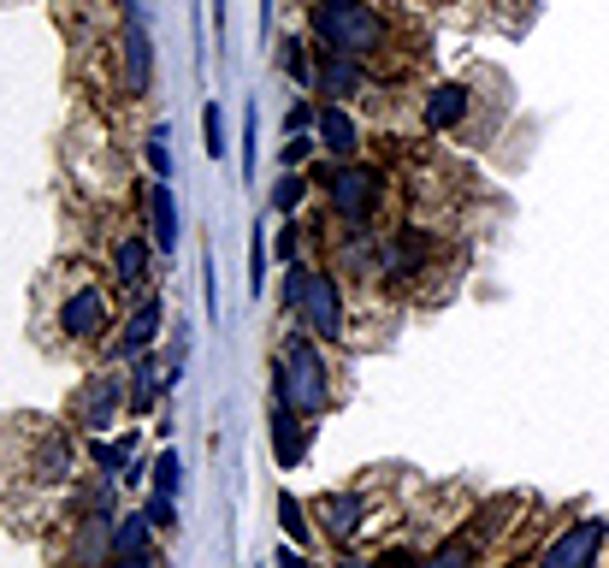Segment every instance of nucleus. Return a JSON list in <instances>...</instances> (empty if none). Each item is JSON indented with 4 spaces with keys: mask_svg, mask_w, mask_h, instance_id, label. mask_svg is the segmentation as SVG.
Masks as SVG:
<instances>
[{
    "mask_svg": "<svg viewBox=\"0 0 609 568\" xmlns=\"http://www.w3.org/2000/svg\"><path fill=\"white\" fill-rule=\"evenodd\" d=\"M308 154H314V143H308V136H290V143H285V154H278V161H285V172H296V166L308 161Z\"/></svg>",
    "mask_w": 609,
    "mask_h": 568,
    "instance_id": "7c9ffc66",
    "label": "nucleus"
},
{
    "mask_svg": "<svg viewBox=\"0 0 609 568\" xmlns=\"http://www.w3.org/2000/svg\"><path fill=\"white\" fill-rule=\"evenodd\" d=\"M314 136H320V148H332V154H338V161H350V154L361 148V131H355V118L343 113V107H320Z\"/></svg>",
    "mask_w": 609,
    "mask_h": 568,
    "instance_id": "9d476101",
    "label": "nucleus"
},
{
    "mask_svg": "<svg viewBox=\"0 0 609 568\" xmlns=\"http://www.w3.org/2000/svg\"><path fill=\"white\" fill-rule=\"evenodd\" d=\"M314 118H320V113H314V107H308V101H296V107L285 113V131H290V136H302L308 125H314Z\"/></svg>",
    "mask_w": 609,
    "mask_h": 568,
    "instance_id": "c756f323",
    "label": "nucleus"
},
{
    "mask_svg": "<svg viewBox=\"0 0 609 568\" xmlns=\"http://www.w3.org/2000/svg\"><path fill=\"white\" fill-rule=\"evenodd\" d=\"M609 539V521H574L562 539H556L545 557H538V568H591L598 562V545Z\"/></svg>",
    "mask_w": 609,
    "mask_h": 568,
    "instance_id": "39448f33",
    "label": "nucleus"
},
{
    "mask_svg": "<svg viewBox=\"0 0 609 568\" xmlns=\"http://www.w3.org/2000/svg\"><path fill=\"white\" fill-rule=\"evenodd\" d=\"M314 37L332 48V54H350V60H368V54H385V19L373 7H314Z\"/></svg>",
    "mask_w": 609,
    "mask_h": 568,
    "instance_id": "f03ea898",
    "label": "nucleus"
},
{
    "mask_svg": "<svg viewBox=\"0 0 609 568\" xmlns=\"http://www.w3.org/2000/svg\"><path fill=\"white\" fill-rule=\"evenodd\" d=\"M214 7H219V0H214Z\"/></svg>",
    "mask_w": 609,
    "mask_h": 568,
    "instance_id": "58836bf2",
    "label": "nucleus"
},
{
    "mask_svg": "<svg viewBox=\"0 0 609 568\" xmlns=\"http://www.w3.org/2000/svg\"><path fill=\"white\" fill-rule=\"evenodd\" d=\"M101 326H107V290H101V285H78L72 297L60 302V332L72 343H90Z\"/></svg>",
    "mask_w": 609,
    "mask_h": 568,
    "instance_id": "20e7f679",
    "label": "nucleus"
},
{
    "mask_svg": "<svg viewBox=\"0 0 609 568\" xmlns=\"http://www.w3.org/2000/svg\"><path fill=\"white\" fill-rule=\"evenodd\" d=\"M314 83H320V95H355V90H361V65H355L350 54H332V48H326Z\"/></svg>",
    "mask_w": 609,
    "mask_h": 568,
    "instance_id": "f8f14e48",
    "label": "nucleus"
},
{
    "mask_svg": "<svg viewBox=\"0 0 609 568\" xmlns=\"http://www.w3.org/2000/svg\"><path fill=\"white\" fill-rule=\"evenodd\" d=\"M285 72H290L296 83H314V65H308V48L296 42V37L285 42Z\"/></svg>",
    "mask_w": 609,
    "mask_h": 568,
    "instance_id": "a878e982",
    "label": "nucleus"
},
{
    "mask_svg": "<svg viewBox=\"0 0 609 568\" xmlns=\"http://www.w3.org/2000/svg\"><path fill=\"white\" fill-rule=\"evenodd\" d=\"M314 7H350V0H314Z\"/></svg>",
    "mask_w": 609,
    "mask_h": 568,
    "instance_id": "e433bc0d",
    "label": "nucleus"
},
{
    "mask_svg": "<svg viewBox=\"0 0 609 568\" xmlns=\"http://www.w3.org/2000/svg\"><path fill=\"white\" fill-rule=\"evenodd\" d=\"M320 515H326L320 527H326V533H332V539L343 545V539H355V533H361V515H368V504H361L355 492H350V497H338V492H332V497L320 504Z\"/></svg>",
    "mask_w": 609,
    "mask_h": 568,
    "instance_id": "9b49d317",
    "label": "nucleus"
},
{
    "mask_svg": "<svg viewBox=\"0 0 609 568\" xmlns=\"http://www.w3.org/2000/svg\"><path fill=\"white\" fill-rule=\"evenodd\" d=\"M302 320L314 338H343V285L326 279V272H314V285H308V302H302Z\"/></svg>",
    "mask_w": 609,
    "mask_h": 568,
    "instance_id": "423d86ee",
    "label": "nucleus"
},
{
    "mask_svg": "<svg viewBox=\"0 0 609 568\" xmlns=\"http://www.w3.org/2000/svg\"><path fill=\"white\" fill-rule=\"evenodd\" d=\"M343 568H409L403 550H385V557H373V562H343Z\"/></svg>",
    "mask_w": 609,
    "mask_h": 568,
    "instance_id": "f704fd0d",
    "label": "nucleus"
},
{
    "mask_svg": "<svg viewBox=\"0 0 609 568\" xmlns=\"http://www.w3.org/2000/svg\"><path fill=\"white\" fill-rule=\"evenodd\" d=\"M143 272H148V244L143 237H125V244H118V285L143 290Z\"/></svg>",
    "mask_w": 609,
    "mask_h": 568,
    "instance_id": "6ab92c4d",
    "label": "nucleus"
},
{
    "mask_svg": "<svg viewBox=\"0 0 609 568\" xmlns=\"http://www.w3.org/2000/svg\"><path fill=\"white\" fill-rule=\"evenodd\" d=\"M467 562H474V545H467V539H456V545L432 550V557H426L421 568H467Z\"/></svg>",
    "mask_w": 609,
    "mask_h": 568,
    "instance_id": "b1692460",
    "label": "nucleus"
},
{
    "mask_svg": "<svg viewBox=\"0 0 609 568\" xmlns=\"http://www.w3.org/2000/svg\"><path fill=\"white\" fill-rule=\"evenodd\" d=\"M148 166H154V178H166V172H172V154H166V131H154V136H148Z\"/></svg>",
    "mask_w": 609,
    "mask_h": 568,
    "instance_id": "cd10ccee",
    "label": "nucleus"
},
{
    "mask_svg": "<svg viewBox=\"0 0 609 568\" xmlns=\"http://www.w3.org/2000/svg\"><path fill=\"white\" fill-rule=\"evenodd\" d=\"M278 403L290 415H320L332 403V385H326V361L308 338H290L285 343V361H278Z\"/></svg>",
    "mask_w": 609,
    "mask_h": 568,
    "instance_id": "f257e3e1",
    "label": "nucleus"
},
{
    "mask_svg": "<svg viewBox=\"0 0 609 568\" xmlns=\"http://www.w3.org/2000/svg\"><path fill=\"white\" fill-rule=\"evenodd\" d=\"M302 196H308V178H302V172H285V178H278V189H272V208L290 219L296 208H302Z\"/></svg>",
    "mask_w": 609,
    "mask_h": 568,
    "instance_id": "412c9836",
    "label": "nucleus"
},
{
    "mask_svg": "<svg viewBox=\"0 0 609 568\" xmlns=\"http://www.w3.org/2000/svg\"><path fill=\"white\" fill-rule=\"evenodd\" d=\"M148 226H154V249H161V255L178 249V208H172L166 178H154V184H148Z\"/></svg>",
    "mask_w": 609,
    "mask_h": 568,
    "instance_id": "1a4fd4ad",
    "label": "nucleus"
},
{
    "mask_svg": "<svg viewBox=\"0 0 609 568\" xmlns=\"http://www.w3.org/2000/svg\"><path fill=\"white\" fill-rule=\"evenodd\" d=\"M320 189L332 196V208L350 219V226H361V219L379 208V196H385V178H379L373 166H350V161H343V166H332L320 178Z\"/></svg>",
    "mask_w": 609,
    "mask_h": 568,
    "instance_id": "7ed1b4c3",
    "label": "nucleus"
},
{
    "mask_svg": "<svg viewBox=\"0 0 609 568\" xmlns=\"http://www.w3.org/2000/svg\"><path fill=\"white\" fill-rule=\"evenodd\" d=\"M462 113H467V90H462V83H438L432 101H426V125L450 131V125H462Z\"/></svg>",
    "mask_w": 609,
    "mask_h": 568,
    "instance_id": "ddd939ff",
    "label": "nucleus"
},
{
    "mask_svg": "<svg viewBox=\"0 0 609 568\" xmlns=\"http://www.w3.org/2000/svg\"><path fill=\"white\" fill-rule=\"evenodd\" d=\"M154 332H161V302H143L131 314V326L118 332V355H143L148 343H154Z\"/></svg>",
    "mask_w": 609,
    "mask_h": 568,
    "instance_id": "dca6fc26",
    "label": "nucleus"
},
{
    "mask_svg": "<svg viewBox=\"0 0 609 568\" xmlns=\"http://www.w3.org/2000/svg\"><path fill=\"white\" fill-rule=\"evenodd\" d=\"M296 249H302V231H296V214H290L285 231H278V255H285V261H296Z\"/></svg>",
    "mask_w": 609,
    "mask_h": 568,
    "instance_id": "2f4dec72",
    "label": "nucleus"
},
{
    "mask_svg": "<svg viewBox=\"0 0 609 568\" xmlns=\"http://www.w3.org/2000/svg\"><path fill=\"white\" fill-rule=\"evenodd\" d=\"M148 72H154V48H148V30H143V7L125 0V90L143 95Z\"/></svg>",
    "mask_w": 609,
    "mask_h": 568,
    "instance_id": "0eeeda50",
    "label": "nucleus"
},
{
    "mask_svg": "<svg viewBox=\"0 0 609 568\" xmlns=\"http://www.w3.org/2000/svg\"><path fill=\"white\" fill-rule=\"evenodd\" d=\"M207 154H225V125H219V107H207Z\"/></svg>",
    "mask_w": 609,
    "mask_h": 568,
    "instance_id": "72a5a7b5",
    "label": "nucleus"
},
{
    "mask_svg": "<svg viewBox=\"0 0 609 568\" xmlns=\"http://www.w3.org/2000/svg\"><path fill=\"white\" fill-rule=\"evenodd\" d=\"M113 409H118V379H113V373H95L90 385L78 391V409H72V421L83 426V433H107Z\"/></svg>",
    "mask_w": 609,
    "mask_h": 568,
    "instance_id": "6e6552de",
    "label": "nucleus"
},
{
    "mask_svg": "<svg viewBox=\"0 0 609 568\" xmlns=\"http://www.w3.org/2000/svg\"><path fill=\"white\" fill-rule=\"evenodd\" d=\"M125 451H131V438H125V444H107V438H101V444H95V462H101V474H113L118 462H125Z\"/></svg>",
    "mask_w": 609,
    "mask_h": 568,
    "instance_id": "c85d7f7f",
    "label": "nucleus"
},
{
    "mask_svg": "<svg viewBox=\"0 0 609 568\" xmlns=\"http://www.w3.org/2000/svg\"><path fill=\"white\" fill-rule=\"evenodd\" d=\"M143 515H148V521H154V527H172V497H161V492H154Z\"/></svg>",
    "mask_w": 609,
    "mask_h": 568,
    "instance_id": "473e14b6",
    "label": "nucleus"
},
{
    "mask_svg": "<svg viewBox=\"0 0 609 568\" xmlns=\"http://www.w3.org/2000/svg\"><path fill=\"white\" fill-rule=\"evenodd\" d=\"M343 267H350V272H368V267H373V237H368V231L350 237V255H343Z\"/></svg>",
    "mask_w": 609,
    "mask_h": 568,
    "instance_id": "bb28decb",
    "label": "nucleus"
},
{
    "mask_svg": "<svg viewBox=\"0 0 609 568\" xmlns=\"http://www.w3.org/2000/svg\"><path fill=\"white\" fill-rule=\"evenodd\" d=\"M260 12H272V0H260Z\"/></svg>",
    "mask_w": 609,
    "mask_h": 568,
    "instance_id": "4c0bfd02",
    "label": "nucleus"
},
{
    "mask_svg": "<svg viewBox=\"0 0 609 568\" xmlns=\"http://www.w3.org/2000/svg\"><path fill=\"white\" fill-rule=\"evenodd\" d=\"M278 568H314V562L302 557V545H285V550H278Z\"/></svg>",
    "mask_w": 609,
    "mask_h": 568,
    "instance_id": "c9c22d12",
    "label": "nucleus"
},
{
    "mask_svg": "<svg viewBox=\"0 0 609 568\" xmlns=\"http://www.w3.org/2000/svg\"><path fill=\"white\" fill-rule=\"evenodd\" d=\"M421 255H426L421 231H403V237H391V244H385V279H391V285H403L409 272L421 267Z\"/></svg>",
    "mask_w": 609,
    "mask_h": 568,
    "instance_id": "2eb2a0df",
    "label": "nucleus"
},
{
    "mask_svg": "<svg viewBox=\"0 0 609 568\" xmlns=\"http://www.w3.org/2000/svg\"><path fill=\"white\" fill-rule=\"evenodd\" d=\"M148 515H125V521L113 527V557L125 562V557H148Z\"/></svg>",
    "mask_w": 609,
    "mask_h": 568,
    "instance_id": "f3484780",
    "label": "nucleus"
},
{
    "mask_svg": "<svg viewBox=\"0 0 609 568\" xmlns=\"http://www.w3.org/2000/svg\"><path fill=\"white\" fill-rule=\"evenodd\" d=\"M136 391H131V403L136 409H154V397H161V391H166V379H161V368H154V361H136Z\"/></svg>",
    "mask_w": 609,
    "mask_h": 568,
    "instance_id": "aec40b11",
    "label": "nucleus"
},
{
    "mask_svg": "<svg viewBox=\"0 0 609 568\" xmlns=\"http://www.w3.org/2000/svg\"><path fill=\"white\" fill-rule=\"evenodd\" d=\"M154 492H161V497L178 492V456H172V451L154 456Z\"/></svg>",
    "mask_w": 609,
    "mask_h": 568,
    "instance_id": "393cba45",
    "label": "nucleus"
},
{
    "mask_svg": "<svg viewBox=\"0 0 609 568\" xmlns=\"http://www.w3.org/2000/svg\"><path fill=\"white\" fill-rule=\"evenodd\" d=\"M65 468H72V444H65V433H42V451H37V462H30V474H37L42 486H54V479H65Z\"/></svg>",
    "mask_w": 609,
    "mask_h": 568,
    "instance_id": "4468645a",
    "label": "nucleus"
},
{
    "mask_svg": "<svg viewBox=\"0 0 609 568\" xmlns=\"http://www.w3.org/2000/svg\"><path fill=\"white\" fill-rule=\"evenodd\" d=\"M272 451H278V462H285V468H296V462H302V433H296V415L285 403H278V415H272Z\"/></svg>",
    "mask_w": 609,
    "mask_h": 568,
    "instance_id": "a211bd4d",
    "label": "nucleus"
},
{
    "mask_svg": "<svg viewBox=\"0 0 609 568\" xmlns=\"http://www.w3.org/2000/svg\"><path fill=\"white\" fill-rule=\"evenodd\" d=\"M308 285H314V272L290 261V272H285V308H290V314H302V302H308Z\"/></svg>",
    "mask_w": 609,
    "mask_h": 568,
    "instance_id": "5701e85b",
    "label": "nucleus"
},
{
    "mask_svg": "<svg viewBox=\"0 0 609 568\" xmlns=\"http://www.w3.org/2000/svg\"><path fill=\"white\" fill-rule=\"evenodd\" d=\"M278 521H285V533H290V539L296 545H308V509L302 504H296V497L285 492V497H278Z\"/></svg>",
    "mask_w": 609,
    "mask_h": 568,
    "instance_id": "4be33fe9",
    "label": "nucleus"
}]
</instances>
